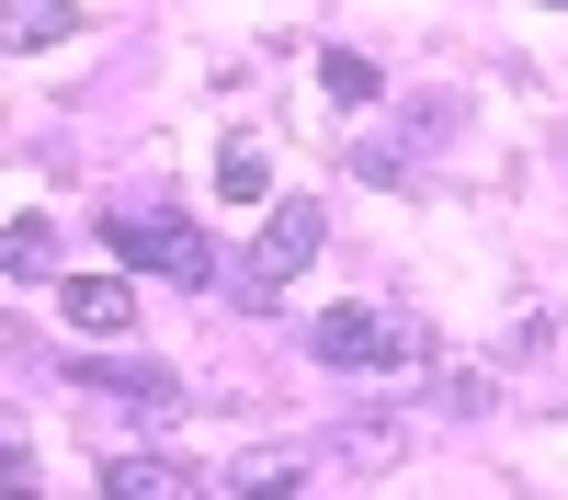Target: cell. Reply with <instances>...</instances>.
<instances>
[{
    "label": "cell",
    "instance_id": "1",
    "mask_svg": "<svg viewBox=\"0 0 568 500\" xmlns=\"http://www.w3.org/2000/svg\"><path fill=\"white\" fill-rule=\"evenodd\" d=\"M307 353L342 364V376H409V364H420V318L409 307H318Z\"/></svg>",
    "mask_w": 568,
    "mask_h": 500
},
{
    "label": "cell",
    "instance_id": "2",
    "mask_svg": "<svg viewBox=\"0 0 568 500\" xmlns=\"http://www.w3.org/2000/svg\"><path fill=\"white\" fill-rule=\"evenodd\" d=\"M103 239H114L125 273H160V285H216L205 227H194V216H171V205H125V216H103Z\"/></svg>",
    "mask_w": 568,
    "mask_h": 500
},
{
    "label": "cell",
    "instance_id": "3",
    "mask_svg": "<svg viewBox=\"0 0 568 500\" xmlns=\"http://www.w3.org/2000/svg\"><path fill=\"white\" fill-rule=\"evenodd\" d=\"M307 262H318V205H273V216H262V239H251V262L227 273V296H240V307H273Z\"/></svg>",
    "mask_w": 568,
    "mask_h": 500
},
{
    "label": "cell",
    "instance_id": "4",
    "mask_svg": "<svg viewBox=\"0 0 568 500\" xmlns=\"http://www.w3.org/2000/svg\"><path fill=\"white\" fill-rule=\"evenodd\" d=\"M80 387H91V398H114L136 432L182 421V376H160V364H80Z\"/></svg>",
    "mask_w": 568,
    "mask_h": 500
},
{
    "label": "cell",
    "instance_id": "5",
    "mask_svg": "<svg viewBox=\"0 0 568 500\" xmlns=\"http://www.w3.org/2000/svg\"><path fill=\"white\" fill-rule=\"evenodd\" d=\"M58 307H69V330H91V341H103V330H136V285H125V273H69Z\"/></svg>",
    "mask_w": 568,
    "mask_h": 500
},
{
    "label": "cell",
    "instance_id": "6",
    "mask_svg": "<svg viewBox=\"0 0 568 500\" xmlns=\"http://www.w3.org/2000/svg\"><path fill=\"white\" fill-rule=\"evenodd\" d=\"M103 489L114 500H194V467H171V455H114Z\"/></svg>",
    "mask_w": 568,
    "mask_h": 500
},
{
    "label": "cell",
    "instance_id": "7",
    "mask_svg": "<svg viewBox=\"0 0 568 500\" xmlns=\"http://www.w3.org/2000/svg\"><path fill=\"white\" fill-rule=\"evenodd\" d=\"M216 194H227V205H262V194H273L262 136H227V149H216Z\"/></svg>",
    "mask_w": 568,
    "mask_h": 500
},
{
    "label": "cell",
    "instance_id": "8",
    "mask_svg": "<svg viewBox=\"0 0 568 500\" xmlns=\"http://www.w3.org/2000/svg\"><path fill=\"white\" fill-rule=\"evenodd\" d=\"M69 34H80L69 0H12V45H23V58H45V45H69Z\"/></svg>",
    "mask_w": 568,
    "mask_h": 500
},
{
    "label": "cell",
    "instance_id": "9",
    "mask_svg": "<svg viewBox=\"0 0 568 500\" xmlns=\"http://www.w3.org/2000/svg\"><path fill=\"white\" fill-rule=\"evenodd\" d=\"M0 262H12L23 285H34V273L58 262V216H12V227H0Z\"/></svg>",
    "mask_w": 568,
    "mask_h": 500
},
{
    "label": "cell",
    "instance_id": "10",
    "mask_svg": "<svg viewBox=\"0 0 568 500\" xmlns=\"http://www.w3.org/2000/svg\"><path fill=\"white\" fill-rule=\"evenodd\" d=\"M216 489H227V500H296L307 478H296V467H284V455H251V467H227Z\"/></svg>",
    "mask_w": 568,
    "mask_h": 500
},
{
    "label": "cell",
    "instance_id": "11",
    "mask_svg": "<svg viewBox=\"0 0 568 500\" xmlns=\"http://www.w3.org/2000/svg\"><path fill=\"white\" fill-rule=\"evenodd\" d=\"M318 91H329V103H353V114H364V103H375L387 80H375V69L353 58V45H329V58H318Z\"/></svg>",
    "mask_w": 568,
    "mask_h": 500
},
{
    "label": "cell",
    "instance_id": "12",
    "mask_svg": "<svg viewBox=\"0 0 568 500\" xmlns=\"http://www.w3.org/2000/svg\"><path fill=\"white\" fill-rule=\"evenodd\" d=\"M433 398L444 409H489V364H433Z\"/></svg>",
    "mask_w": 568,
    "mask_h": 500
},
{
    "label": "cell",
    "instance_id": "13",
    "mask_svg": "<svg viewBox=\"0 0 568 500\" xmlns=\"http://www.w3.org/2000/svg\"><path fill=\"white\" fill-rule=\"evenodd\" d=\"M353 171H364V182H409V160L387 149V136H364V149H353Z\"/></svg>",
    "mask_w": 568,
    "mask_h": 500
},
{
    "label": "cell",
    "instance_id": "14",
    "mask_svg": "<svg viewBox=\"0 0 568 500\" xmlns=\"http://www.w3.org/2000/svg\"><path fill=\"white\" fill-rule=\"evenodd\" d=\"M546 12H557V0H546Z\"/></svg>",
    "mask_w": 568,
    "mask_h": 500
}]
</instances>
